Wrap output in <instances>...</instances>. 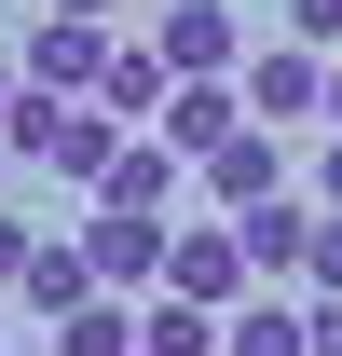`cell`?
I'll list each match as a JSON object with an SVG mask.
<instances>
[{
  "label": "cell",
  "instance_id": "6da1fadb",
  "mask_svg": "<svg viewBox=\"0 0 342 356\" xmlns=\"http://www.w3.org/2000/svg\"><path fill=\"white\" fill-rule=\"evenodd\" d=\"M151 55H165V83H219V69H247V14L233 0H165Z\"/></svg>",
  "mask_w": 342,
  "mask_h": 356
},
{
  "label": "cell",
  "instance_id": "7a4b0ae2",
  "mask_svg": "<svg viewBox=\"0 0 342 356\" xmlns=\"http://www.w3.org/2000/svg\"><path fill=\"white\" fill-rule=\"evenodd\" d=\"M165 302H206V315L260 302V274H247V247H233V220H192V233L165 247Z\"/></svg>",
  "mask_w": 342,
  "mask_h": 356
},
{
  "label": "cell",
  "instance_id": "3957f363",
  "mask_svg": "<svg viewBox=\"0 0 342 356\" xmlns=\"http://www.w3.org/2000/svg\"><path fill=\"white\" fill-rule=\"evenodd\" d=\"M233 96H247V124H274V137H288V124H329V69H315L301 42H260Z\"/></svg>",
  "mask_w": 342,
  "mask_h": 356
},
{
  "label": "cell",
  "instance_id": "277c9868",
  "mask_svg": "<svg viewBox=\"0 0 342 356\" xmlns=\"http://www.w3.org/2000/svg\"><path fill=\"white\" fill-rule=\"evenodd\" d=\"M192 178H206V206H219V220H247V206H274V192H288V137L247 124V137H219Z\"/></svg>",
  "mask_w": 342,
  "mask_h": 356
},
{
  "label": "cell",
  "instance_id": "5b68a950",
  "mask_svg": "<svg viewBox=\"0 0 342 356\" xmlns=\"http://www.w3.org/2000/svg\"><path fill=\"white\" fill-rule=\"evenodd\" d=\"M165 247H178L165 220H110V206H96V220H83V274H96V302H110V288H165Z\"/></svg>",
  "mask_w": 342,
  "mask_h": 356
},
{
  "label": "cell",
  "instance_id": "8992f818",
  "mask_svg": "<svg viewBox=\"0 0 342 356\" xmlns=\"http://www.w3.org/2000/svg\"><path fill=\"white\" fill-rule=\"evenodd\" d=\"M14 69H28L42 96H83V83H110V28H69V14H42Z\"/></svg>",
  "mask_w": 342,
  "mask_h": 356
},
{
  "label": "cell",
  "instance_id": "52a82bcc",
  "mask_svg": "<svg viewBox=\"0 0 342 356\" xmlns=\"http://www.w3.org/2000/svg\"><path fill=\"white\" fill-rule=\"evenodd\" d=\"M96 206H110V220H165V206H178V151H165V137H124L110 178H96Z\"/></svg>",
  "mask_w": 342,
  "mask_h": 356
},
{
  "label": "cell",
  "instance_id": "ba28073f",
  "mask_svg": "<svg viewBox=\"0 0 342 356\" xmlns=\"http://www.w3.org/2000/svg\"><path fill=\"white\" fill-rule=\"evenodd\" d=\"M151 137H165L178 165H206L219 137H247V96H233V83H178V96H165V124H151Z\"/></svg>",
  "mask_w": 342,
  "mask_h": 356
},
{
  "label": "cell",
  "instance_id": "9c48e42d",
  "mask_svg": "<svg viewBox=\"0 0 342 356\" xmlns=\"http://www.w3.org/2000/svg\"><path fill=\"white\" fill-rule=\"evenodd\" d=\"M233 247H247V274H260V288H288V274H301V247H315V206H301V192H274V206H247V220H233Z\"/></svg>",
  "mask_w": 342,
  "mask_h": 356
},
{
  "label": "cell",
  "instance_id": "30bf717a",
  "mask_svg": "<svg viewBox=\"0 0 342 356\" xmlns=\"http://www.w3.org/2000/svg\"><path fill=\"white\" fill-rule=\"evenodd\" d=\"M14 302H28V315H83V302H96V274H83V233H42V261L14 274Z\"/></svg>",
  "mask_w": 342,
  "mask_h": 356
},
{
  "label": "cell",
  "instance_id": "8fae6325",
  "mask_svg": "<svg viewBox=\"0 0 342 356\" xmlns=\"http://www.w3.org/2000/svg\"><path fill=\"white\" fill-rule=\"evenodd\" d=\"M219 356H301V302H288V288L233 302V315H219Z\"/></svg>",
  "mask_w": 342,
  "mask_h": 356
},
{
  "label": "cell",
  "instance_id": "7c38bea8",
  "mask_svg": "<svg viewBox=\"0 0 342 356\" xmlns=\"http://www.w3.org/2000/svg\"><path fill=\"white\" fill-rule=\"evenodd\" d=\"M165 55H124V42H110V83H96V110H110V124H165Z\"/></svg>",
  "mask_w": 342,
  "mask_h": 356
},
{
  "label": "cell",
  "instance_id": "4fadbf2b",
  "mask_svg": "<svg viewBox=\"0 0 342 356\" xmlns=\"http://www.w3.org/2000/svg\"><path fill=\"white\" fill-rule=\"evenodd\" d=\"M69 110H83V96H14V110H0V137H14V165H55V151H69Z\"/></svg>",
  "mask_w": 342,
  "mask_h": 356
},
{
  "label": "cell",
  "instance_id": "5bb4252c",
  "mask_svg": "<svg viewBox=\"0 0 342 356\" xmlns=\"http://www.w3.org/2000/svg\"><path fill=\"white\" fill-rule=\"evenodd\" d=\"M137 356H219V315H206V302H165V288H151V315H137Z\"/></svg>",
  "mask_w": 342,
  "mask_h": 356
},
{
  "label": "cell",
  "instance_id": "9a60e30c",
  "mask_svg": "<svg viewBox=\"0 0 342 356\" xmlns=\"http://www.w3.org/2000/svg\"><path fill=\"white\" fill-rule=\"evenodd\" d=\"M55 356H137V315H124V302H83V315H55Z\"/></svg>",
  "mask_w": 342,
  "mask_h": 356
},
{
  "label": "cell",
  "instance_id": "2e32d148",
  "mask_svg": "<svg viewBox=\"0 0 342 356\" xmlns=\"http://www.w3.org/2000/svg\"><path fill=\"white\" fill-rule=\"evenodd\" d=\"M301 274H315V302H342V220L315 206V247H301Z\"/></svg>",
  "mask_w": 342,
  "mask_h": 356
},
{
  "label": "cell",
  "instance_id": "e0dca14e",
  "mask_svg": "<svg viewBox=\"0 0 342 356\" xmlns=\"http://www.w3.org/2000/svg\"><path fill=\"white\" fill-rule=\"evenodd\" d=\"M288 42H301V55H329V42H342V0H288Z\"/></svg>",
  "mask_w": 342,
  "mask_h": 356
},
{
  "label": "cell",
  "instance_id": "ac0fdd59",
  "mask_svg": "<svg viewBox=\"0 0 342 356\" xmlns=\"http://www.w3.org/2000/svg\"><path fill=\"white\" fill-rule=\"evenodd\" d=\"M28 261H42V220H14V206H0V288H14Z\"/></svg>",
  "mask_w": 342,
  "mask_h": 356
},
{
  "label": "cell",
  "instance_id": "d6986e66",
  "mask_svg": "<svg viewBox=\"0 0 342 356\" xmlns=\"http://www.w3.org/2000/svg\"><path fill=\"white\" fill-rule=\"evenodd\" d=\"M301 356H342V302H301Z\"/></svg>",
  "mask_w": 342,
  "mask_h": 356
},
{
  "label": "cell",
  "instance_id": "ffe728a7",
  "mask_svg": "<svg viewBox=\"0 0 342 356\" xmlns=\"http://www.w3.org/2000/svg\"><path fill=\"white\" fill-rule=\"evenodd\" d=\"M315 206H329V220H342V137H329V151H315Z\"/></svg>",
  "mask_w": 342,
  "mask_h": 356
},
{
  "label": "cell",
  "instance_id": "44dd1931",
  "mask_svg": "<svg viewBox=\"0 0 342 356\" xmlns=\"http://www.w3.org/2000/svg\"><path fill=\"white\" fill-rule=\"evenodd\" d=\"M42 14H69V28H110V0H42Z\"/></svg>",
  "mask_w": 342,
  "mask_h": 356
},
{
  "label": "cell",
  "instance_id": "7402d4cb",
  "mask_svg": "<svg viewBox=\"0 0 342 356\" xmlns=\"http://www.w3.org/2000/svg\"><path fill=\"white\" fill-rule=\"evenodd\" d=\"M14 96H28V69H14V55H0V110H14Z\"/></svg>",
  "mask_w": 342,
  "mask_h": 356
},
{
  "label": "cell",
  "instance_id": "603a6c76",
  "mask_svg": "<svg viewBox=\"0 0 342 356\" xmlns=\"http://www.w3.org/2000/svg\"><path fill=\"white\" fill-rule=\"evenodd\" d=\"M329 124H342V69H329Z\"/></svg>",
  "mask_w": 342,
  "mask_h": 356
},
{
  "label": "cell",
  "instance_id": "cb8c5ba5",
  "mask_svg": "<svg viewBox=\"0 0 342 356\" xmlns=\"http://www.w3.org/2000/svg\"><path fill=\"white\" fill-rule=\"evenodd\" d=\"M0 178H14V137H0Z\"/></svg>",
  "mask_w": 342,
  "mask_h": 356
}]
</instances>
